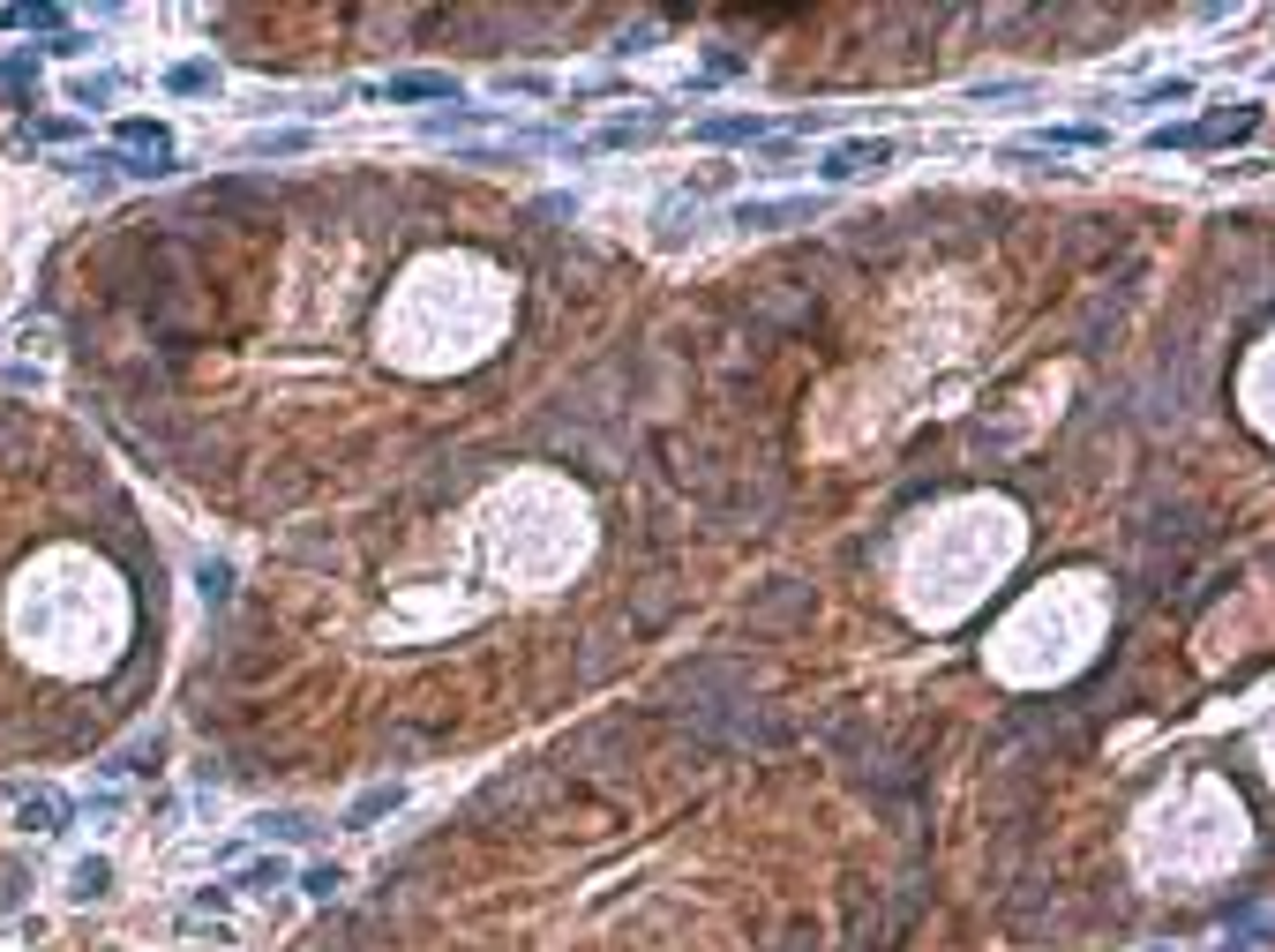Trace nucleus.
<instances>
[{
	"label": "nucleus",
	"instance_id": "obj_6",
	"mask_svg": "<svg viewBox=\"0 0 1275 952\" xmlns=\"http://www.w3.org/2000/svg\"><path fill=\"white\" fill-rule=\"evenodd\" d=\"M698 136H705V143H758V136H766V121H705Z\"/></svg>",
	"mask_w": 1275,
	"mask_h": 952
},
{
	"label": "nucleus",
	"instance_id": "obj_8",
	"mask_svg": "<svg viewBox=\"0 0 1275 952\" xmlns=\"http://www.w3.org/2000/svg\"><path fill=\"white\" fill-rule=\"evenodd\" d=\"M165 83H173V91H210L218 75H210V60H180V68L165 75Z\"/></svg>",
	"mask_w": 1275,
	"mask_h": 952
},
{
	"label": "nucleus",
	"instance_id": "obj_5",
	"mask_svg": "<svg viewBox=\"0 0 1275 952\" xmlns=\"http://www.w3.org/2000/svg\"><path fill=\"white\" fill-rule=\"evenodd\" d=\"M398 802H406V788H368L353 810H345V825H375V817H383V810H398Z\"/></svg>",
	"mask_w": 1275,
	"mask_h": 952
},
{
	"label": "nucleus",
	"instance_id": "obj_10",
	"mask_svg": "<svg viewBox=\"0 0 1275 952\" xmlns=\"http://www.w3.org/2000/svg\"><path fill=\"white\" fill-rule=\"evenodd\" d=\"M0 23H15V30H53V23H60V8H8Z\"/></svg>",
	"mask_w": 1275,
	"mask_h": 952
},
{
	"label": "nucleus",
	"instance_id": "obj_4",
	"mask_svg": "<svg viewBox=\"0 0 1275 952\" xmlns=\"http://www.w3.org/2000/svg\"><path fill=\"white\" fill-rule=\"evenodd\" d=\"M818 203H736V225H803Z\"/></svg>",
	"mask_w": 1275,
	"mask_h": 952
},
{
	"label": "nucleus",
	"instance_id": "obj_9",
	"mask_svg": "<svg viewBox=\"0 0 1275 952\" xmlns=\"http://www.w3.org/2000/svg\"><path fill=\"white\" fill-rule=\"evenodd\" d=\"M256 158H293V151H309V136L301 128H286V136H263V143H248Z\"/></svg>",
	"mask_w": 1275,
	"mask_h": 952
},
{
	"label": "nucleus",
	"instance_id": "obj_7",
	"mask_svg": "<svg viewBox=\"0 0 1275 952\" xmlns=\"http://www.w3.org/2000/svg\"><path fill=\"white\" fill-rule=\"evenodd\" d=\"M121 143H136V151H159V158H165V151H173V143H165V128H159V121H121Z\"/></svg>",
	"mask_w": 1275,
	"mask_h": 952
},
{
	"label": "nucleus",
	"instance_id": "obj_3",
	"mask_svg": "<svg viewBox=\"0 0 1275 952\" xmlns=\"http://www.w3.org/2000/svg\"><path fill=\"white\" fill-rule=\"evenodd\" d=\"M15 810H23V825H30V832H60V817H68V802H60L53 788L15 795Z\"/></svg>",
	"mask_w": 1275,
	"mask_h": 952
},
{
	"label": "nucleus",
	"instance_id": "obj_11",
	"mask_svg": "<svg viewBox=\"0 0 1275 952\" xmlns=\"http://www.w3.org/2000/svg\"><path fill=\"white\" fill-rule=\"evenodd\" d=\"M301 885H309V900H330V893H338V885H345V878H338V870H330V863H316V870H309V878H301Z\"/></svg>",
	"mask_w": 1275,
	"mask_h": 952
},
{
	"label": "nucleus",
	"instance_id": "obj_12",
	"mask_svg": "<svg viewBox=\"0 0 1275 952\" xmlns=\"http://www.w3.org/2000/svg\"><path fill=\"white\" fill-rule=\"evenodd\" d=\"M98 885H106V863H76V893H83V900H91V893H98Z\"/></svg>",
	"mask_w": 1275,
	"mask_h": 952
},
{
	"label": "nucleus",
	"instance_id": "obj_2",
	"mask_svg": "<svg viewBox=\"0 0 1275 952\" xmlns=\"http://www.w3.org/2000/svg\"><path fill=\"white\" fill-rule=\"evenodd\" d=\"M383 98L421 106V98H458V83H451V75H390V83H383Z\"/></svg>",
	"mask_w": 1275,
	"mask_h": 952
},
{
	"label": "nucleus",
	"instance_id": "obj_1",
	"mask_svg": "<svg viewBox=\"0 0 1275 952\" xmlns=\"http://www.w3.org/2000/svg\"><path fill=\"white\" fill-rule=\"evenodd\" d=\"M886 158H893V143H878V136H870V143H833L818 173H825V180H855V173H878Z\"/></svg>",
	"mask_w": 1275,
	"mask_h": 952
}]
</instances>
